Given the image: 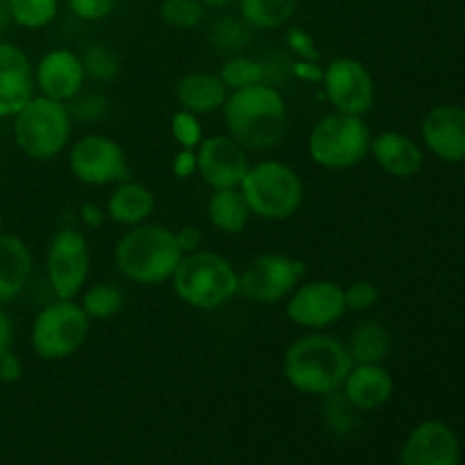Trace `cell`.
Instances as JSON below:
<instances>
[{
	"label": "cell",
	"mask_w": 465,
	"mask_h": 465,
	"mask_svg": "<svg viewBox=\"0 0 465 465\" xmlns=\"http://www.w3.org/2000/svg\"><path fill=\"white\" fill-rule=\"evenodd\" d=\"M227 134L248 153L277 148L289 132V107L280 89L266 84L230 91L223 104Z\"/></svg>",
	"instance_id": "1"
},
{
	"label": "cell",
	"mask_w": 465,
	"mask_h": 465,
	"mask_svg": "<svg viewBox=\"0 0 465 465\" xmlns=\"http://www.w3.org/2000/svg\"><path fill=\"white\" fill-rule=\"evenodd\" d=\"M348 348L343 341L325 334L309 331L298 336L284 352V377L298 393L325 398L341 391L350 368H352Z\"/></svg>",
	"instance_id": "2"
},
{
	"label": "cell",
	"mask_w": 465,
	"mask_h": 465,
	"mask_svg": "<svg viewBox=\"0 0 465 465\" xmlns=\"http://www.w3.org/2000/svg\"><path fill=\"white\" fill-rule=\"evenodd\" d=\"M175 230L157 223H141L118 239L114 262L123 277L141 286L163 284L182 262Z\"/></svg>",
	"instance_id": "3"
},
{
	"label": "cell",
	"mask_w": 465,
	"mask_h": 465,
	"mask_svg": "<svg viewBox=\"0 0 465 465\" xmlns=\"http://www.w3.org/2000/svg\"><path fill=\"white\" fill-rule=\"evenodd\" d=\"M171 282L182 302L203 312L221 309L239 293V271L230 259L209 250L184 254Z\"/></svg>",
	"instance_id": "4"
},
{
	"label": "cell",
	"mask_w": 465,
	"mask_h": 465,
	"mask_svg": "<svg viewBox=\"0 0 465 465\" xmlns=\"http://www.w3.org/2000/svg\"><path fill=\"white\" fill-rule=\"evenodd\" d=\"M241 193L248 203L250 213L263 221H289L295 216L304 200V184L298 173L284 162L266 159L250 163L241 182Z\"/></svg>",
	"instance_id": "5"
},
{
	"label": "cell",
	"mask_w": 465,
	"mask_h": 465,
	"mask_svg": "<svg viewBox=\"0 0 465 465\" xmlns=\"http://www.w3.org/2000/svg\"><path fill=\"white\" fill-rule=\"evenodd\" d=\"M73 118L64 103L45 95H32L14 116L16 145L35 162H50L66 150L71 141Z\"/></svg>",
	"instance_id": "6"
},
{
	"label": "cell",
	"mask_w": 465,
	"mask_h": 465,
	"mask_svg": "<svg viewBox=\"0 0 465 465\" xmlns=\"http://www.w3.org/2000/svg\"><path fill=\"white\" fill-rule=\"evenodd\" d=\"M371 127L363 116L331 112L322 116L309 134V154L327 171H345L371 154Z\"/></svg>",
	"instance_id": "7"
},
{
	"label": "cell",
	"mask_w": 465,
	"mask_h": 465,
	"mask_svg": "<svg viewBox=\"0 0 465 465\" xmlns=\"http://www.w3.org/2000/svg\"><path fill=\"white\" fill-rule=\"evenodd\" d=\"M91 318L75 300L57 298L48 302L32 322V350L44 361L73 357L86 343Z\"/></svg>",
	"instance_id": "8"
},
{
	"label": "cell",
	"mask_w": 465,
	"mask_h": 465,
	"mask_svg": "<svg viewBox=\"0 0 465 465\" xmlns=\"http://www.w3.org/2000/svg\"><path fill=\"white\" fill-rule=\"evenodd\" d=\"M307 266L300 259L266 252L250 259L239 272V293L257 304H275L289 298L304 282Z\"/></svg>",
	"instance_id": "9"
},
{
	"label": "cell",
	"mask_w": 465,
	"mask_h": 465,
	"mask_svg": "<svg viewBox=\"0 0 465 465\" xmlns=\"http://www.w3.org/2000/svg\"><path fill=\"white\" fill-rule=\"evenodd\" d=\"M45 272L57 298L75 300L82 293L91 272V250L80 230L62 227L54 232L45 252Z\"/></svg>",
	"instance_id": "10"
},
{
	"label": "cell",
	"mask_w": 465,
	"mask_h": 465,
	"mask_svg": "<svg viewBox=\"0 0 465 465\" xmlns=\"http://www.w3.org/2000/svg\"><path fill=\"white\" fill-rule=\"evenodd\" d=\"M68 166L86 186L121 184L132 175L123 145L104 134L80 136L68 150Z\"/></svg>",
	"instance_id": "11"
},
{
	"label": "cell",
	"mask_w": 465,
	"mask_h": 465,
	"mask_svg": "<svg viewBox=\"0 0 465 465\" xmlns=\"http://www.w3.org/2000/svg\"><path fill=\"white\" fill-rule=\"evenodd\" d=\"M321 82L334 112L366 116L375 104V80L359 59L334 57L322 68Z\"/></svg>",
	"instance_id": "12"
},
{
	"label": "cell",
	"mask_w": 465,
	"mask_h": 465,
	"mask_svg": "<svg viewBox=\"0 0 465 465\" xmlns=\"http://www.w3.org/2000/svg\"><path fill=\"white\" fill-rule=\"evenodd\" d=\"M343 286L331 280L302 282L286 300V316L309 331H325L345 316Z\"/></svg>",
	"instance_id": "13"
},
{
	"label": "cell",
	"mask_w": 465,
	"mask_h": 465,
	"mask_svg": "<svg viewBox=\"0 0 465 465\" xmlns=\"http://www.w3.org/2000/svg\"><path fill=\"white\" fill-rule=\"evenodd\" d=\"M198 173L204 184L218 189H239L245 173L250 171L248 150L230 134L207 136L195 148Z\"/></svg>",
	"instance_id": "14"
},
{
	"label": "cell",
	"mask_w": 465,
	"mask_h": 465,
	"mask_svg": "<svg viewBox=\"0 0 465 465\" xmlns=\"http://www.w3.org/2000/svg\"><path fill=\"white\" fill-rule=\"evenodd\" d=\"M461 450L450 425L427 420L413 427L400 454V465H459Z\"/></svg>",
	"instance_id": "15"
},
{
	"label": "cell",
	"mask_w": 465,
	"mask_h": 465,
	"mask_svg": "<svg viewBox=\"0 0 465 465\" xmlns=\"http://www.w3.org/2000/svg\"><path fill=\"white\" fill-rule=\"evenodd\" d=\"M84 66L80 54L68 48H57L45 53L35 68V86L41 95L66 104L84 89Z\"/></svg>",
	"instance_id": "16"
},
{
	"label": "cell",
	"mask_w": 465,
	"mask_h": 465,
	"mask_svg": "<svg viewBox=\"0 0 465 465\" xmlns=\"http://www.w3.org/2000/svg\"><path fill=\"white\" fill-rule=\"evenodd\" d=\"M35 95L30 57L12 41H0V118L16 116Z\"/></svg>",
	"instance_id": "17"
},
{
	"label": "cell",
	"mask_w": 465,
	"mask_h": 465,
	"mask_svg": "<svg viewBox=\"0 0 465 465\" xmlns=\"http://www.w3.org/2000/svg\"><path fill=\"white\" fill-rule=\"evenodd\" d=\"M422 141L443 162H465V109L459 104L431 109L422 121Z\"/></svg>",
	"instance_id": "18"
},
{
	"label": "cell",
	"mask_w": 465,
	"mask_h": 465,
	"mask_svg": "<svg viewBox=\"0 0 465 465\" xmlns=\"http://www.w3.org/2000/svg\"><path fill=\"white\" fill-rule=\"evenodd\" d=\"M395 381L384 363H354L341 391L359 411H375L393 398Z\"/></svg>",
	"instance_id": "19"
},
{
	"label": "cell",
	"mask_w": 465,
	"mask_h": 465,
	"mask_svg": "<svg viewBox=\"0 0 465 465\" xmlns=\"http://www.w3.org/2000/svg\"><path fill=\"white\" fill-rule=\"evenodd\" d=\"M371 154L384 173L393 177H413L422 168L425 154L422 148L402 132H381L372 136Z\"/></svg>",
	"instance_id": "20"
},
{
	"label": "cell",
	"mask_w": 465,
	"mask_h": 465,
	"mask_svg": "<svg viewBox=\"0 0 465 465\" xmlns=\"http://www.w3.org/2000/svg\"><path fill=\"white\" fill-rule=\"evenodd\" d=\"M32 277V252L23 239L0 232V304L18 298Z\"/></svg>",
	"instance_id": "21"
},
{
	"label": "cell",
	"mask_w": 465,
	"mask_h": 465,
	"mask_svg": "<svg viewBox=\"0 0 465 465\" xmlns=\"http://www.w3.org/2000/svg\"><path fill=\"white\" fill-rule=\"evenodd\" d=\"M175 95L182 109L200 116V114H212L223 109L230 91L223 84L221 77L213 75V73L193 71L177 80Z\"/></svg>",
	"instance_id": "22"
},
{
	"label": "cell",
	"mask_w": 465,
	"mask_h": 465,
	"mask_svg": "<svg viewBox=\"0 0 465 465\" xmlns=\"http://www.w3.org/2000/svg\"><path fill=\"white\" fill-rule=\"evenodd\" d=\"M157 200L154 193L141 182L125 180L114 189V193L107 200V216L118 225L134 227L148 221L154 213Z\"/></svg>",
	"instance_id": "23"
},
{
	"label": "cell",
	"mask_w": 465,
	"mask_h": 465,
	"mask_svg": "<svg viewBox=\"0 0 465 465\" xmlns=\"http://www.w3.org/2000/svg\"><path fill=\"white\" fill-rule=\"evenodd\" d=\"M352 363H384L393 348L391 330L377 318L359 322L345 341Z\"/></svg>",
	"instance_id": "24"
},
{
	"label": "cell",
	"mask_w": 465,
	"mask_h": 465,
	"mask_svg": "<svg viewBox=\"0 0 465 465\" xmlns=\"http://www.w3.org/2000/svg\"><path fill=\"white\" fill-rule=\"evenodd\" d=\"M250 207L245 203L241 189H218L213 191L207 203V218L223 234H239L250 221Z\"/></svg>",
	"instance_id": "25"
},
{
	"label": "cell",
	"mask_w": 465,
	"mask_h": 465,
	"mask_svg": "<svg viewBox=\"0 0 465 465\" xmlns=\"http://www.w3.org/2000/svg\"><path fill=\"white\" fill-rule=\"evenodd\" d=\"M207 41L216 53L234 57V54H243L245 48L252 44V27L243 16L221 14L209 25Z\"/></svg>",
	"instance_id": "26"
},
{
	"label": "cell",
	"mask_w": 465,
	"mask_h": 465,
	"mask_svg": "<svg viewBox=\"0 0 465 465\" xmlns=\"http://www.w3.org/2000/svg\"><path fill=\"white\" fill-rule=\"evenodd\" d=\"M239 9L252 30H277L293 18L298 0H239Z\"/></svg>",
	"instance_id": "27"
},
{
	"label": "cell",
	"mask_w": 465,
	"mask_h": 465,
	"mask_svg": "<svg viewBox=\"0 0 465 465\" xmlns=\"http://www.w3.org/2000/svg\"><path fill=\"white\" fill-rule=\"evenodd\" d=\"M123 304H125V295H123L121 286L109 284V282L107 284L104 282L91 284L82 293L80 300V307L84 309V313L91 321H107V318H114L116 313L123 312Z\"/></svg>",
	"instance_id": "28"
},
{
	"label": "cell",
	"mask_w": 465,
	"mask_h": 465,
	"mask_svg": "<svg viewBox=\"0 0 465 465\" xmlns=\"http://www.w3.org/2000/svg\"><path fill=\"white\" fill-rule=\"evenodd\" d=\"M322 420L325 425L334 431L336 436H350L359 430L361 422V413L348 398L343 391H334V393L322 398Z\"/></svg>",
	"instance_id": "29"
},
{
	"label": "cell",
	"mask_w": 465,
	"mask_h": 465,
	"mask_svg": "<svg viewBox=\"0 0 465 465\" xmlns=\"http://www.w3.org/2000/svg\"><path fill=\"white\" fill-rule=\"evenodd\" d=\"M12 21L25 30H41L50 25L59 12L57 0H9Z\"/></svg>",
	"instance_id": "30"
},
{
	"label": "cell",
	"mask_w": 465,
	"mask_h": 465,
	"mask_svg": "<svg viewBox=\"0 0 465 465\" xmlns=\"http://www.w3.org/2000/svg\"><path fill=\"white\" fill-rule=\"evenodd\" d=\"M84 75L94 82H112L121 73V59L109 45L104 44H89L80 54Z\"/></svg>",
	"instance_id": "31"
},
{
	"label": "cell",
	"mask_w": 465,
	"mask_h": 465,
	"mask_svg": "<svg viewBox=\"0 0 465 465\" xmlns=\"http://www.w3.org/2000/svg\"><path fill=\"white\" fill-rule=\"evenodd\" d=\"M218 77H221L223 84L227 86V91H239V89H245V86L262 84L263 71L257 57L234 54V57H227V62L223 64Z\"/></svg>",
	"instance_id": "32"
},
{
	"label": "cell",
	"mask_w": 465,
	"mask_h": 465,
	"mask_svg": "<svg viewBox=\"0 0 465 465\" xmlns=\"http://www.w3.org/2000/svg\"><path fill=\"white\" fill-rule=\"evenodd\" d=\"M159 16L173 30H193L207 16V9L200 0H162Z\"/></svg>",
	"instance_id": "33"
},
{
	"label": "cell",
	"mask_w": 465,
	"mask_h": 465,
	"mask_svg": "<svg viewBox=\"0 0 465 465\" xmlns=\"http://www.w3.org/2000/svg\"><path fill=\"white\" fill-rule=\"evenodd\" d=\"M262 64L263 71V82L275 89L289 84L293 80V64L295 57L286 48H271L268 53H263L262 57H257Z\"/></svg>",
	"instance_id": "34"
},
{
	"label": "cell",
	"mask_w": 465,
	"mask_h": 465,
	"mask_svg": "<svg viewBox=\"0 0 465 465\" xmlns=\"http://www.w3.org/2000/svg\"><path fill=\"white\" fill-rule=\"evenodd\" d=\"M68 114H71L73 121L77 123H100L103 118H107L109 114V100L103 94H95V91H84L75 95L73 100L66 103Z\"/></svg>",
	"instance_id": "35"
},
{
	"label": "cell",
	"mask_w": 465,
	"mask_h": 465,
	"mask_svg": "<svg viewBox=\"0 0 465 465\" xmlns=\"http://www.w3.org/2000/svg\"><path fill=\"white\" fill-rule=\"evenodd\" d=\"M171 132H173V139L177 141L180 148L195 150L200 145V141L204 139L203 125H200L198 121V114H191L186 112V109H180V112L173 116Z\"/></svg>",
	"instance_id": "36"
},
{
	"label": "cell",
	"mask_w": 465,
	"mask_h": 465,
	"mask_svg": "<svg viewBox=\"0 0 465 465\" xmlns=\"http://www.w3.org/2000/svg\"><path fill=\"white\" fill-rule=\"evenodd\" d=\"M343 293H345V307H348V312H357V313L371 312V309L380 302V289L368 280L352 282L350 286H345Z\"/></svg>",
	"instance_id": "37"
},
{
	"label": "cell",
	"mask_w": 465,
	"mask_h": 465,
	"mask_svg": "<svg viewBox=\"0 0 465 465\" xmlns=\"http://www.w3.org/2000/svg\"><path fill=\"white\" fill-rule=\"evenodd\" d=\"M286 48L300 62H318L321 53H318V45L313 41V36L309 35L302 27H289L286 30Z\"/></svg>",
	"instance_id": "38"
},
{
	"label": "cell",
	"mask_w": 465,
	"mask_h": 465,
	"mask_svg": "<svg viewBox=\"0 0 465 465\" xmlns=\"http://www.w3.org/2000/svg\"><path fill=\"white\" fill-rule=\"evenodd\" d=\"M118 0H68V7L77 18L86 23H95L107 18L116 9Z\"/></svg>",
	"instance_id": "39"
},
{
	"label": "cell",
	"mask_w": 465,
	"mask_h": 465,
	"mask_svg": "<svg viewBox=\"0 0 465 465\" xmlns=\"http://www.w3.org/2000/svg\"><path fill=\"white\" fill-rule=\"evenodd\" d=\"M23 377V361L14 348L3 350L0 352V381L5 384H16L18 380Z\"/></svg>",
	"instance_id": "40"
},
{
	"label": "cell",
	"mask_w": 465,
	"mask_h": 465,
	"mask_svg": "<svg viewBox=\"0 0 465 465\" xmlns=\"http://www.w3.org/2000/svg\"><path fill=\"white\" fill-rule=\"evenodd\" d=\"M173 173H175V177H180V180L193 177V173H198V154H195V150H177V154L173 157Z\"/></svg>",
	"instance_id": "41"
},
{
	"label": "cell",
	"mask_w": 465,
	"mask_h": 465,
	"mask_svg": "<svg viewBox=\"0 0 465 465\" xmlns=\"http://www.w3.org/2000/svg\"><path fill=\"white\" fill-rule=\"evenodd\" d=\"M175 239L177 245H180L182 254H191V252H198L203 250V230L195 225H182L180 230H175Z\"/></svg>",
	"instance_id": "42"
},
{
	"label": "cell",
	"mask_w": 465,
	"mask_h": 465,
	"mask_svg": "<svg viewBox=\"0 0 465 465\" xmlns=\"http://www.w3.org/2000/svg\"><path fill=\"white\" fill-rule=\"evenodd\" d=\"M104 218H107V212H104L100 204L86 203V204H82V207H80V221L84 223L89 230H100V227H103V223H104Z\"/></svg>",
	"instance_id": "43"
},
{
	"label": "cell",
	"mask_w": 465,
	"mask_h": 465,
	"mask_svg": "<svg viewBox=\"0 0 465 465\" xmlns=\"http://www.w3.org/2000/svg\"><path fill=\"white\" fill-rule=\"evenodd\" d=\"M14 345V322L9 313L0 307V352Z\"/></svg>",
	"instance_id": "44"
},
{
	"label": "cell",
	"mask_w": 465,
	"mask_h": 465,
	"mask_svg": "<svg viewBox=\"0 0 465 465\" xmlns=\"http://www.w3.org/2000/svg\"><path fill=\"white\" fill-rule=\"evenodd\" d=\"M239 0H200V5H203L204 9H212V12H225V9H230L232 5H236Z\"/></svg>",
	"instance_id": "45"
},
{
	"label": "cell",
	"mask_w": 465,
	"mask_h": 465,
	"mask_svg": "<svg viewBox=\"0 0 465 465\" xmlns=\"http://www.w3.org/2000/svg\"><path fill=\"white\" fill-rule=\"evenodd\" d=\"M12 12H9V0H0V35H5L9 25H12Z\"/></svg>",
	"instance_id": "46"
},
{
	"label": "cell",
	"mask_w": 465,
	"mask_h": 465,
	"mask_svg": "<svg viewBox=\"0 0 465 465\" xmlns=\"http://www.w3.org/2000/svg\"><path fill=\"white\" fill-rule=\"evenodd\" d=\"M0 232H3V218H0Z\"/></svg>",
	"instance_id": "47"
},
{
	"label": "cell",
	"mask_w": 465,
	"mask_h": 465,
	"mask_svg": "<svg viewBox=\"0 0 465 465\" xmlns=\"http://www.w3.org/2000/svg\"><path fill=\"white\" fill-rule=\"evenodd\" d=\"M463 175H465V171H463Z\"/></svg>",
	"instance_id": "48"
}]
</instances>
